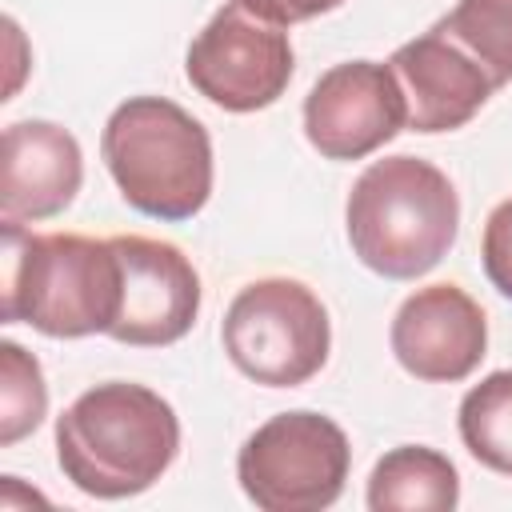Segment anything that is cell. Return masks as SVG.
<instances>
[{
    "instance_id": "obj_1",
    "label": "cell",
    "mask_w": 512,
    "mask_h": 512,
    "mask_svg": "<svg viewBox=\"0 0 512 512\" xmlns=\"http://www.w3.org/2000/svg\"><path fill=\"white\" fill-rule=\"evenodd\" d=\"M180 452L172 404L132 380H108L80 392L56 416V464L72 488L96 500L148 492Z\"/></svg>"
},
{
    "instance_id": "obj_2",
    "label": "cell",
    "mask_w": 512,
    "mask_h": 512,
    "mask_svg": "<svg viewBox=\"0 0 512 512\" xmlns=\"http://www.w3.org/2000/svg\"><path fill=\"white\" fill-rule=\"evenodd\" d=\"M352 256L384 280L432 272L460 232V196L452 180L420 156L372 160L344 204Z\"/></svg>"
},
{
    "instance_id": "obj_3",
    "label": "cell",
    "mask_w": 512,
    "mask_h": 512,
    "mask_svg": "<svg viewBox=\"0 0 512 512\" xmlns=\"http://www.w3.org/2000/svg\"><path fill=\"white\" fill-rule=\"evenodd\" d=\"M4 232V324H32L52 340H76L112 328L120 308V260L112 240L76 232H24V224H0Z\"/></svg>"
},
{
    "instance_id": "obj_4",
    "label": "cell",
    "mask_w": 512,
    "mask_h": 512,
    "mask_svg": "<svg viewBox=\"0 0 512 512\" xmlns=\"http://www.w3.org/2000/svg\"><path fill=\"white\" fill-rule=\"evenodd\" d=\"M120 196L152 220H192L212 196V136L164 96H128L100 132Z\"/></svg>"
},
{
    "instance_id": "obj_5",
    "label": "cell",
    "mask_w": 512,
    "mask_h": 512,
    "mask_svg": "<svg viewBox=\"0 0 512 512\" xmlns=\"http://www.w3.org/2000/svg\"><path fill=\"white\" fill-rule=\"evenodd\" d=\"M228 360L264 388H296L328 364L332 324L320 296L288 276L244 284L220 324Z\"/></svg>"
},
{
    "instance_id": "obj_6",
    "label": "cell",
    "mask_w": 512,
    "mask_h": 512,
    "mask_svg": "<svg viewBox=\"0 0 512 512\" xmlns=\"http://www.w3.org/2000/svg\"><path fill=\"white\" fill-rule=\"evenodd\" d=\"M352 448L344 428L312 408L264 420L236 456L244 496L264 512H320L340 500Z\"/></svg>"
},
{
    "instance_id": "obj_7",
    "label": "cell",
    "mask_w": 512,
    "mask_h": 512,
    "mask_svg": "<svg viewBox=\"0 0 512 512\" xmlns=\"http://www.w3.org/2000/svg\"><path fill=\"white\" fill-rule=\"evenodd\" d=\"M296 52L284 24H272L228 0L188 44V84L224 112H260L276 104L292 80Z\"/></svg>"
},
{
    "instance_id": "obj_8",
    "label": "cell",
    "mask_w": 512,
    "mask_h": 512,
    "mask_svg": "<svg viewBox=\"0 0 512 512\" xmlns=\"http://www.w3.org/2000/svg\"><path fill=\"white\" fill-rule=\"evenodd\" d=\"M120 260V308L108 328L132 348H164L188 336L200 312V276L192 260L156 236H112Z\"/></svg>"
},
{
    "instance_id": "obj_9",
    "label": "cell",
    "mask_w": 512,
    "mask_h": 512,
    "mask_svg": "<svg viewBox=\"0 0 512 512\" xmlns=\"http://www.w3.org/2000/svg\"><path fill=\"white\" fill-rule=\"evenodd\" d=\"M404 128V96L388 64L328 68L304 100V136L324 160H364Z\"/></svg>"
},
{
    "instance_id": "obj_10",
    "label": "cell",
    "mask_w": 512,
    "mask_h": 512,
    "mask_svg": "<svg viewBox=\"0 0 512 512\" xmlns=\"http://www.w3.org/2000/svg\"><path fill=\"white\" fill-rule=\"evenodd\" d=\"M388 344L408 376L428 384H456L484 360L488 320L460 284H428L396 308Z\"/></svg>"
},
{
    "instance_id": "obj_11",
    "label": "cell",
    "mask_w": 512,
    "mask_h": 512,
    "mask_svg": "<svg viewBox=\"0 0 512 512\" xmlns=\"http://www.w3.org/2000/svg\"><path fill=\"white\" fill-rule=\"evenodd\" d=\"M388 68L404 96V124L428 136L464 128L496 92L492 76L472 56H464L436 24L424 36L400 44L388 56Z\"/></svg>"
},
{
    "instance_id": "obj_12",
    "label": "cell",
    "mask_w": 512,
    "mask_h": 512,
    "mask_svg": "<svg viewBox=\"0 0 512 512\" xmlns=\"http://www.w3.org/2000/svg\"><path fill=\"white\" fill-rule=\"evenodd\" d=\"M84 180V156L68 128L16 120L0 152V224H28L64 212Z\"/></svg>"
},
{
    "instance_id": "obj_13",
    "label": "cell",
    "mask_w": 512,
    "mask_h": 512,
    "mask_svg": "<svg viewBox=\"0 0 512 512\" xmlns=\"http://www.w3.org/2000/svg\"><path fill=\"white\" fill-rule=\"evenodd\" d=\"M460 504L456 464L428 444H400L384 452L368 476L372 512H452Z\"/></svg>"
},
{
    "instance_id": "obj_14",
    "label": "cell",
    "mask_w": 512,
    "mask_h": 512,
    "mask_svg": "<svg viewBox=\"0 0 512 512\" xmlns=\"http://www.w3.org/2000/svg\"><path fill=\"white\" fill-rule=\"evenodd\" d=\"M460 440L492 472L512 476V368L488 372L460 400Z\"/></svg>"
},
{
    "instance_id": "obj_15",
    "label": "cell",
    "mask_w": 512,
    "mask_h": 512,
    "mask_svg": "<svg viewBox=\"0 0 512 512\" xmlns=\"http://www.w3.org/2000/svg\"><path fill=\"white\" fill-rule=\"evenodd\" d=\"M436 28L472 56L496 88L512 80V0H456Z\"/></svg>"
},
{
    "instance_id": "obj_16",
    "label": "cell",
    "mask_w": 512,
    "mask_h": 512,
    "mask_svg": "<svg viewBox=\"0 0 512 512\" xmlns=\"http://www.w3.org/2000/svg\"><path fill=\"white\" fill-rule=\"evenodd\" d=\"M48 412V384L36 364L16 340L0 344V444L12 448L28 432L40 428Z\"/></svg>"
},
{
    "instance_id": "obj_17",
    "label": "cell",
    "mask_w": 512,
    "mask_h": 512,
    "mask_svg": "<svg viewBox=\"0 0 512 512\" xmlns=\"http://www.w3.org/2000/svg\"><path fill=\"white\" fill-rule=\"evenodd\" d=\"M480 260L488 284L512 300V196L500 200L488 220H484V240H480Z\"/></svg>"
},
{
    "instance_id": "obj_18",
    "label": "cell",
    "mask_w": 512,
    "mask_h": 512,
    "mask_svg": "<svg viewBox=\"0 0 512 512\" xmlns=\"http://www.w3.org/2000/svg\"><path fill=\"white\" fill-rule=\"evenodd\" d=\"M236 4H244L248 12H256V16H264V20H272V24H300V20H316V16H324V12H332V8H340L344 0H236Z\"/></svg>"
}]
</instances>
